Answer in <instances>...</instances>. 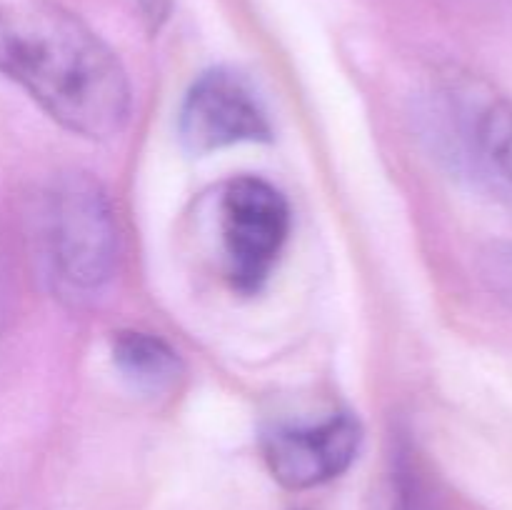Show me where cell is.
I'll list each match as a JSON object with an SVG mask.
<instances>
[{
    "label": "cell",
    "mask_w": 512,
    "mask_h": 510,
    "mask_svg": "<svg viewBox=\"0 0 512 510\" xmlns=\"http://www.w3.org/2000/svg\"><path fill=\"white\" fill-rule=\"evenodd\" d=\"M468 143L485 175L512 193V100L480 103L468 123Z\"/></svg>",
    "instance_id": "7"
},
{
    "label": "cell",
    "mask_w": 512,
    "mask_h": 510,
    "mask_svg": "<svg viewBox=\"0 0 512 510\" xmlns=\"http://www.w3.org/2000/svg\"><path fill=\"white\" fill-rule=\"evenodd\" d=\"M288 233V200L273 183L245 175L225 188L220 198V240L235 288L243 293L263 288Z\"/></svg>",
    "instance_id": "3"
},
{
    "label": "cell",
    "mask_w": 512,
    "mask_h": 510,
    "mask_svg": "<svg viewBox=\"0 0 512 510\" xmlns=\"http://www.w3.org/2000/svg\"><path fill=\"white\" fill-rule=\"evenodd\" d=\"M363 428L350 413H330L318 423H270L260 430V450L280 485L305 490L338 478L353 465Z\"/></svg>",
    "instance_id": "5"
},
{
    "label": "cell",
    "mask_w": 512,
    "mask_h": 510,
    "mask_svg": "<svg viewBox=\"0 0 512 510\" xmlns=\"http://www.w3.org/2000/svg\"><path fill=\"white\" fill-rule=\"evenodd\" d=\"M178 133L185 150L208 155L230 145L263 143L273 128L253 85L235 70L213 68L185 93Z\"/></svg>",
    "instance_id": "4"
},
{
    "label": "cell",
    "mask_w": 512,
    "mask_h": 510,
    "mask_svg": "<svg viewBox=\"0 0 512 510\" xmlns=\"http://www.w3.org/2000/svg\"><path fill=\"white\" fill-rule=\"evenodd\" d=\"M0 75L60 128L110 140L130 118L118 55L80 18L50 3H0Z\"/></svg>",
    "instance_id": "1"
},
{
    "label": "cell",
    "mask_w": 512,
    "mask_h": 510,
    "mask_svg": "<svg viewBox=\"0 0 512 510\" xmlns=\"http://www.w3.org/2000/svg\"><path fill=\"white\" fill-rule=\"evenodd\" d=\"M405 510H420V508H405Z\"/></svg>",
    "instance_id": "10"
},
{
    "label": "cell",
    "mask_w": 512,
    "mask_h": 510,
    "mask_svg": "<svg viewBox=\"0 0 512 510\" xmlns=\"http://www.w3.org/2000/svg\"><path fill=\"white\" fill-rule=\"evenodd\" d=\"M113 363L140 393L158 395L180 378V358L163 338L143 330H123L113 338Z\"/></svg>",
    "instance_id": "6"
},
{
    "label": "cell",
    "mask_w": 512,
    "mask_h": 510,
    "mask_svg": "<svg viewBox=\"0 0 512 510\" xmlns=\"http://www.w3.org/2000/svg\"><path fill=\"white\" fill-rule=\"evenodd\" d=\"M135 5H138L140 15L150 30H160V25L170 15V0H135Z\"/></svg>",
    "instance_id": "9"
},
{
    "label": "cell",
    "mask_w": 512,
    "mask_h": 510,
    "mask_svg": "<svg viewBox=\"0 0 512 510\" xmlns=\"http://www.w3.org/2000/svg\"><path fill=\"white\" fill-rule=\"evenodd\" d=\"M478 270L490 293L512 308V243H493L480 253Z\"/></svg>",
    "instance_id": "8"
},
{
    "label": "cell",
    "mask_w": 512,
    "mask_h": 510,
    "mask_svg": "<svg viewBox=\"0 0 512 510\" xmlns=\"http://www.w3.org/2000/svg\"><path fill=\"white\" fill-rule=\"evenodd\" d=\"M43 243L55 278L78 293L110 280L118 258V230L103 185L88 173H65L45 195Z\"/></svg>",
    "instance_id": "2"
}]
</instances>
